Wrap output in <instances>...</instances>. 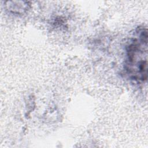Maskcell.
<instances>
[{"label": "cell", "instance_id": "obj_1", "mask_svg": "<svg viewBox=\"0 0 148 148\" xmlns=\"http://www.w3.org/2000/svg\"><path fill=\"white\" fill-rule=\"evenodd\" d=\"M138 34L127 48L125 68L132 79L144 82L147 79V30L141 29Z\"/></svg>", "mask_w": 148, "mask_h": 148}]
</instances>
